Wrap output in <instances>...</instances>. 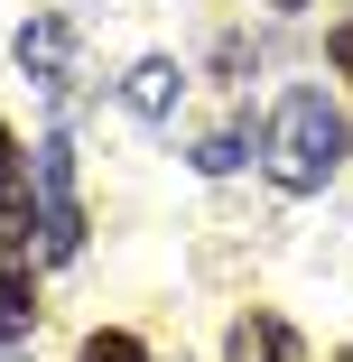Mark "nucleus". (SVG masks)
I'll use <instances>...</instances> for the list:
<instances>
[{
	"label": "nucleus",
	"mask_w": 353,
	"mask_h": 362,
	"mask_svg": "<svg viewBox=\"0 0 353 362\" xmlns=\"http://www.w3.org/2000/svg\"><path fill=\"white\" fill-rule=\"evenodd\" d=\"M279 10H298V0H279Z\"/></svg>",
	"instance_id": "nucleus-11"
},
{
	"label": "nucleus",
	"mask_w": 353,
	"mask_h": 362,
	"mask_svg": "<svg viewBox=\"0 0 353 362\" xmlns=\"http://www.w3.org/2000/svg\"><path fill=\"white\" fill-rule=\"evenodd\" d=\"M335 75H353V28H335Z\"/></svg>",
	"instance_id": "nucleus-10"
},
{
	"label": "nucleus",
	"mask_w": 353,
	"mask_h": 362,
	"mask_svg": "<svg viewBox=\"0 0 353 362\" xmlns=\"http://www.w3.org/2000/svg\"><path fill=\"white\" fill-rule=\"evenodd\" d=\"M242 344H260V362H298V334L279 325V316H260V325H251Z\"/></svg>",
	"instance_id": "nucleus-8"
},
{
	"label": "nucleus",
	"mask_w": 353,
	"mask_h": 362,
	"mask_svg": "<svg viewBox=\"0 0 353 362\" xmlns=\"http://www.w3.org/2000/svg\"><path fill=\"white\" fill-rule=\"evenodd\" d=\"M242 158H251V130H242V121H224V130L195 149V168H204V177H224V168H242Z\"/></svg>",
	"instance_id": "nucleus-7"
},
{
	"label": "nucleus",
	"mask_w": 353,
	"mask_h": 362,
	"mask_svg": "<svg viewBox=\"0 0 353 362\" xmlns=\"http://www.w3.org/2000/svg\"><path fill=\"white\" fill-rule=\"evenodd\" d=\"M37 316V288H28V269H19V251H0V334H19Z\"/></svg>",
	"instance_id": "nucleus-6"
},
{
	"label": "nucleus",
	"mask_w": 353,
	"mask_h": 362,
	"mask_svg": "<svg viewBox=\"0 0 353 362\" xmlns=\"http://www.w3.org/2000/svg\"><path fill=\"white\" fill-rule=\"evenodd\" d=\"M84 362H149V353H139L130 334H93V344H84Z\"/></svg>",
	"instance_id": "nucleus-9"
},
{
	"label": "nucleus",
	"mask_w": 353,
	"mask_h": 362,
	"mask_svg": "<svg viewBox=\"0 0 353 362\" xmlns=\"http://www.w3.org/2000/svg\"><path fill=\"white\" fill-rule=\"evenodd\" d=\"M177 84H186V75H177L168 56H139L121 93H130V112H139V121H168V112H177Z\"/></svg>",
	"instance_id": "nucleus-5"
},
{
	"label": "nucleus",
	"mask_w": 353,
	"mask_h": 362,
	"mask_svg": "<svg viewBox=\"0 0 353 362\" xmlns=\"http://www.w3.org/2000/svg\"><path fill=\"white\" fill-rule=\"evenodd\" d=\"M0 362H10V344H0Z\"/></svg>",
	"instance_id": "nucleus-12"
},
{
	"label": "nucleus",
	"mask_w": 353,
	"mask_h": 362,
	"mask_svg": "<svg viewBox=\"0 0 353 362\" xmlns=\"http://www.w3.org/2000/svg\"><path fill=\"white\" fill-rule=\"evenodd\" d=\"M37 251H47V260H75V251H84L75 149H65V139H47V149H37Z\"/></svg>",
	"instance_id": "nucleus-2"
},
{
	"label": "nucleus",
	"mask_w": 353,
	"mask_h": 362,
	"mask_svg": "<svg viewBox=\"0 0 353 362\" xmlns=\"http://www.w3.org/2000/svg\"><path fill=\"white\" fill-rule=\"evenodd\" d=\"M0 251H28V158L0 130Z\"/></svg>",
	"instance_id": "nucleus-4"
},
{
	"label": "nucleus",
	"mask_w": 353,
	"mask_h": 362,
	"mask_svg": "<svg viewBox=\"0 0 353 362\" xmlns=\"http://www.w3.org/2000/svg\"><path fill=\"white\" fill-rule=\"evenodd\" d=\"M260 158H270V177L289 186V195H316L325 177H335V158H344V121H335V103L325 93H279V112H270V130H260Z\"/></svg>",
	"instance_id": "nucleus-1"
},
{
	"label": "nucleus",
	"mask_w": 353,
	"mask_h": 362,
	"mask_svg": "<svg viewBox=\"0 0 353 362\" xmlns=\"http://www.w3.org/2000/svg\"><path fill=\"white\" fill-rule=\"evenodd\" d=\"M65 65H75V19H65V10H37L19 28V75L47 84V93H65Z\"/></svg>",
	"instance_id": "nucleus-3"
}]
</instances>
